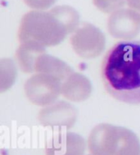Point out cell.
Wrapping results in <instances>:
<instances>
[{
  "instance_id": "obj_1",
  "label": "cell",
  "mask_w": 140,
  "mask_h": 155,
  "mask_svg": "<svg viewBox=\"0 0 140 155\" xmlns=\"http://www.w3.org/2000/svg\"><path fill=\"white\" fill-rule=\"evenodd\" d=\"M101 78L114 99L140 104V41L123 40L113 45L102 62Z\"/></svg>"
},
{
  "instance_id": "obj_2",
  "label": "cell",
  "mask_w": 140,
  "mask_h": 155,
  "mask_svg": "<svg viewBox=\"0 0 140 155\" xmlns=\"http://www.w3.org/2000/svg\"><path fill=\"white\" fill-rule=\"evenodd\" d=\"M69 35L67 30L50 11H34L25 13L21 20L20 43L34 41L44 47L56 46Z\"/></svg>"
},
{
  "instance_id": "obj_3",
  "label": "cell",
  "mask_w": 140,
  "mask_h": 155,
  "mask_svg": "<svg viewBox=\"0 0 140 155\" xmlns=\"http://www.w3.org/2000/svg\"><path fill=\"white\" fill-rule=\"evenodd\" d=\"M24 90L32 104L45 107L62 94V81L48 74L36 73L25 81Z\"/></svg>"
},
{
  "instance_id": "obj_4",
  "label": "cell",
  "mask_w": 140,
  "mask_h": 155,
  "mask_svg": "<svg viewBox=\"0 0 140 155\" xmlns=\"http://www.w3.org/2000/svg\"><path fill=\"white\" fill-rule=\"evenodd\" d=\"M70 45L76 54L84 58H94L104 51L106 38L95 25L84 23L70 36Z\"/></svg>"
},
{
  "instance_id": "obj_5",
  "label": "cell",
  "mask_w": 140,
  "mask_h": 155,
  "mask_svg": "<svg viewBox=\"0 0 140 155\" xmlns=\"http://www.w3.org/2000/svg\"><path fill=\"white\" fill-rule=\"evenodd\" d=\"M107 30L116 39L131 40L140 33V16L130 8L119 9L108 17Z\"/></svg>"
},
{
  "instance_id": "obj_6",
  "label": "cell",
  "mask_w": 140,
  "mask_h": 155,
  "mask_svg": "<svg viewBox=\"0 0 140 155\" xmlns=\"http://www.w3.org/2000/svg\"><path fill=\"white\" fill-rule=\"evenodd\" d=\"M78 113L74 106L66 101H56L45 106L39 113V121L44 127L70 129L74 127Z\"/></svg>"
},
{
  "instance_id": "obj_7",
  "label": "cell",
  "mask_w": 140,
  "mask_h": 155,
  "mask_svg": "<svg viewBox=\"0 0 140 155\" xmlns=\"http://www.w3.org/2000/svg\"><path fill=\"white\" fill-rule=\"evenodd\" d=\"M119 142V126L101 123L89 135L88 147L93 155H115Z\"/></svg>"
},
{
  "instance_id": "obj_8",
  "label": "cell",
  "mask_w": 140,
  "mask_h": 155,
  "mask_svg": "<svg viewBox=\"0 0 140 155\" xmlns=\"http://www.w3.org/2000/svg\"><path fill=\"white\" fill-rule=\"evenodd\" d=\"M86 142L81 135L70 131L57 133L45 146L46 155H84Z\"/></svg>"
},
{
  "instance_id": "obj_9",
  "label": "cell",
  "mask_w": 140,
  "mask_h": 155,
  "mask_svg": "<svg viewBox=\"0 0 140 155\" xmlns=\"http://www.w3.org/2000/svg\"><path fill=\"white\" fill-rule=\"evenodd\" d=\"M91 93V82L80 73L73 72L62 83V94L70 101L83 102L90 98Z\"/></svg>"
},
{
  "instance_id": "obj_10",
  "label": "cell",
  "mask_w": 140,
  "mask_h": 155,
  "mask_svg": "<svg viewBox=\"0 0 140 155\" xmlns=\"http://www.w3.org/2000/svg\"><path fill=\"white\" fill-rule=\"evenodd\" d=\"M46 53V47L34 41L21 43L16 52V59L21 71L35 72V63L39 57Z\"/></svg>"
},
{
  "instance_id": "obj_11",
  "label": "cell",
  "mask_w": 140,
  "mask_h": 155,
  "mask_svg": "<svg viewBox=\"0 0 140 155\" xmlns=\"http://www.w3.org/2000/svg\"><path fill=\"white\" fill-rule=\"evenodd\" d=\"M35 72L53 76L62 83L74 71L67 63L45 53L40 55L36 61Z\"/></svg>"
},
{
  "instance_id": "obj_12",
  "label": "cell",
  "mask_w": 140,
  "mask_h": 155,
  "mask_svg": "<svg viewBox=\"0 0 140 155\" xmlns=\"http://www.w3.org/2000/svg\"><path fill=\"white\" fill-rule=\"evenodd\" d=\"M115 155H140L139 139L134 131L119 127V142Z\"/></svg>"
},
{
  "instance_id": "obj_13",
  "label": "cell",
  "mask_w": 140,
  "mask_h": 155,
  "mask_svg": "<svg viewBox=\"0 0 140 155\" xmlns=\"http://www.w3.org/2000/svg\"><path fill=\"white\" fill-rule=\"evenodd\" d=\"M49 11L61 21L69 34L74 33L79 27L80 14L72 7L67 5L57 6Z\"/></svg>"
},
{
  "instance_id": "obj_14",
  "label": "cell",
  "mask_w": 140,
  "mask_h": 155,
  "mask_svg": "<svg viewBox=\"0 0 140 155\" xmlns=\"http://www.w3.org/2000/svg\"><path fill=\"white\" fill-rule=\"evenodd\" d=\"M17 77V68L14 62L9 58L2 59L0 62V91L8 90L14 84Z\"/></svg>"
},
{
  "instance_id": "obj_15",
  "label": "cell",
  "mask_w": 140,
  "mask_h": 155,
  "mask_svg": "<svg viewBox=\"0 0 140 155\" xmlns=\"http://www.w3.org/2000/svg\"><path fill=\"white\" fill-rule=\"evenodd\" d=\"M96 8L105 13H112L122 8L126 3L125 0H93Z\"/></svg>"
},
{
  "instance_id": "obj_16",
  "label": "cell",
  "mask_w": 140,
  "mask_h": 155,
  "mask_svg": "<svg viewBox=\"0 0 140 155\" xmlns=\"http://www.w3.org/2000/svg\"><path fill=\"white\" fill-rule=\"evenodd\" d=\"M24 3L29 8L37 10V11H44L56 3L57 0H23Z\"/></svg>"
},
{
  "instance_id": "obj_17",
  "label": "cell",
  "mask_w": 140,
  "mask_h": 155,
  "mask_svg": "<svg viewBox=\"0 0 140 155\" xmlns=\"http://www.w3.org/2000/svg\"><path fill=\"white\" fill-rule=\"evenodd\" d=\"M129 8L137 12L140 16V0H125Z\"/></svg>"
},
{
  "instance_id": "obj_18",
  "label": "cell",
  "mask_w": 140,
  "mask_h": 155,
  "mask_svg": "<svg viewBox=\"0 0 140 155\" xmlns=\"http://www.w3.org/2000/svg\"><path fill=\"white\" fill-rule=\"evenodd\" d=\"M90 155H93V154H90Z\"/></svg>"
}]
</instances>
